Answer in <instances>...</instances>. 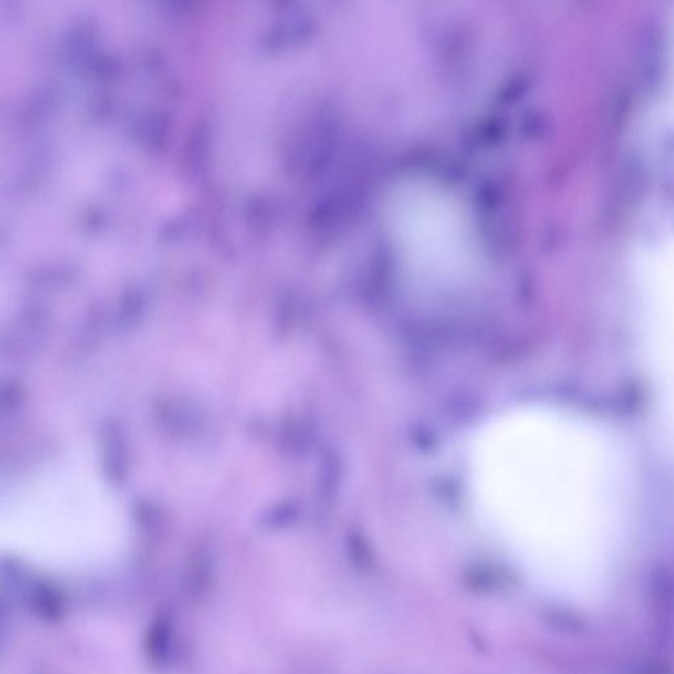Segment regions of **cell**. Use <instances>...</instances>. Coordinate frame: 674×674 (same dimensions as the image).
I'll return each mask as SVG.
<instances>
[{"instance_id": "cell-1", "label": "cell", "mask_w": 674, "mask_h": 674, "mask_svg": "<svg viewBox=\"0 0 674 674\" xmlns=\"http://www.w3.org/2000/svg\"><path fill=\"white\" fill-rule=\"evenodd\" d=\"M469 478L479 518L529 581L577 603L606 589L632 501L610 429L553 407L502 413L478 433Z\"/></svg>"}, {"instance_id": "cell-2", "label": "cell", "mask_w": 674, "mask_h": 674, "mask_svg": "<svg viewBox=\"0 0 674 674\" xmlns=\"http://www.w3.org/2000/svg\"><path fill=\"white\" fill-rule=\"evenodd\" d=\"M130 525L110 485L87 462L53 464L0 496V546L53 570L107 564L124 549Z\"/></svg>"}, {"instance_id": "cell-3", "label": "cell", "mask_w": 674, "mask_h": 674, "mask_svg": "<svg viewBox=\"0 0 674 674\" xmlns=\"http://www.w3.org/2000/svg\"><path fill=\"white\" fill-rule=\"evenodd\" d=\"M395 247L416 280L433 286L461 285L477 267V243L465 211L445 190L407 183L390 204Z\"/></svg>"}, {"instance_id": "cell-4", "label": "cell", "mask_w": 674, "mask_h": 674, "mask_svg": "<svg viewBox=\"0 0 674 674\" xmlns=\"http://www.w3.org/2000/svg\"><path fill=\"white\" fill-rule=\"evenodd\" d=\"M639 337L658 415L674 452V269L651 273L645 280Z\"/></svg>"}]
</instances>
